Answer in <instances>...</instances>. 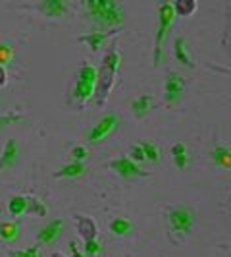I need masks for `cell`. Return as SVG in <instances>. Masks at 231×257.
<instances>
[{"label":"cell","instance_id":"obj_1","mask_svg":"<svg viewBox=\"0 0 231 257\" xmlns=\"http://www.w3.org/2000/svg\"><path fill=\"white\" fill-rule=\"evenodd\" d=\"M89 14L92 22L100 24L104 27H114L120 26L124 22V12L120 8V4L116 2H106V0H90L87 4Z\"/></svg>","mask_w":231,"mask_h":257},{"label":"cell","instance_id":"obj_2","mask_svg":"<svg viewBox=\"0 0 231 257\" xmlns=\"http://www.w3.org/2000/svg\"><path fill=\"white\" fill-rule=\"evenodd\" d=\"M174 20H176V6L172 2L162 4V8H160V20H158V33H156V47H154V64H160L162 45L166 41L168 31L172 29Z\"/></svg>","mask_w":231,"mask_h":257},{"label":"cell","instance_id":"obj_3","mask_svg":"<svg viewBox=\"0 0 231 257\" xmlns=\"http://www.w3.org/2000/svg\"><path fill=\"white\" fill-rule=\"evenodd\" d=\"M96 81H98V70L94 66L85 64L79 70V77L76 83V97L79 101H89L94 95L96 89Z\"/></svg>","mask_w":231,"mask_h":257},{"label":"cell","instance_id":"obj_4","mask_svg":"<svg viewBox=\"0 0 231 257\" xmlns=\"http://www.w3.org/2000/svg\"><path fill=\"white\" fill-rule=\"evenodd\" d=\"M170 226L176 232H189L194 224V211L189 207H174L168 215Z\"/></svg>","mask_w":231,"mask_h":257},{"label":"cell","instance_id":"obj_5","mask_svg":"<svg viewBox=\"0 0 231 257\" xmlns=\"http://www.w3.org/2000/svg\"><path fill=\"white\" fill-rule=\"evenodd\" d=\"M118 116L116 114H106L104 118H100L96 124H94V128L90 130L89 134V142L90 143H98L102 142L104 138H108L116 128H118Z\"/></svg>","mask_w":231,"mask_h":257},{"label":"cell","instance_id":"obj_6","mask_svg":"<svg viewBox=\"0 0 231 257\" xmlns=\"http://www.w3.org/2000/svg\"><path fill=\"white\" fill-rule=\"evenodd\" d=\"M183 95V79L178 74H168L166 77V99L170 104H176Z\"/></svg>","mask_w":231,"mask_h":257},{"label":"cell","instance_id":"obj_7","mask_svg":"<svg viewBox=\"0 0 231 257\" xmlns=\"http://www.w3.org/2000/svg\"><path fill=\"white\" fill-rule=\"evenodd\" d=\"M110 167L114 168L118 174H122L124 178H131V176H139V174H142V170L137 167V163H133L129 157L118 159V161H114Z\"/></svg>","mask_w":231,"mask_h":257},{"label":"cell","instance_id":"obj_8","mask_svg":"<svg viewBox=\"0 0 231 257\" xmlns=\"http://www.w3.org/2000/svg\"><path fill=\"white\" fill-rule=\"evenodd\" d=\"M62 226H64V222L60 219L48 222L42 230L38 232V242L40 244H54V240H58L60 234H62Z\"/></svg>","mask_w":231,"mask_h":257},{"label":"cell","instance_id":"obj_9","mask_svg":"<svg viewBox=\"0 0 231 257\" xmlns=\"http://www.w3.org/2000/svg\"><path fill=\"white\" fill-rule=\"evenodd\" d=\"M16 161H18V143L10 140L4 145V151H2V157H0V170L14 167Z\"/></svg>","mask_w":231,"mask_h":257},{"label":"cell","instance_id":"obj_10","mask_svg":"<svg viewBox=\"0 0 231 257\" xmlns=\"http://www.w3.org/2000/svg\"><path fill=\"white\" fill-rule=\"evenodd\" d=\"M0 238L4 242H16L20 238V224L14 220H6L0 224Z\"/></svg>","mask_w":231,"mask_h":257},{"label":"cell","instance_id":"obj_11","mask_svg":"<svg viewBox=\"0 0 231 257\" xmlns=\"http://www.w3.org/2000/svg\"><path fill=\"white\" fill-rule=\"evenodd\" d=\"M150 106H152V97H150V95H141V97H137V99L133 101V104H131L133 112L137 116H144L150 110Z\"/></svg>","mask_w":231,"mask_h":257},{"label":"cell","instance_id":"obj_12","mask_svg":"<svg viewBox=\"0 0 231 257\" xmlns=\"http://www.w3.org/2000/svg\"><path fill=\"white\" fill-rule=\"evenodd\" d=\"M27 207H29V199H27V197H24V195H16V197H12V199H10V205H8V209H10L12 217H20V215H24V213H26Z\"/></svg>","mask_w":231,"mask_h":257},{"label":"cell","instance_id":"obj_13","mask_svg":"<svg viewBox=\"0 0 231 257\" xmlns=\"http://www.w3.org/2000/svg\"><path fill=\"white\" fill-rule=\"evenodd\" d=\"M172 155H174V161L180 168H185L189 163V153H187V147L183 143H176L172 147Z\"/></svg>","mask_w":231,"mask_h":257},{"label":"cell","instance_id":"obj_14","mask_svg":"<svg viewBox=\"0 0 231 257\" xmlns=\"http://www.w3.org/2000/svg\"><path fill=\"white\" fill-rule=\"evenodd\" d=\"M133 228H135L133 222H129L128 219H116L110 222V230H112V234H116V236H128Z\"/></svg>","mask_w":231,"mask_h":257},{"label":"cell","instance_id":"obj_15","mask_svg":"<svg viewBox=\"0 0 231 257\" xmlns=\"http://www.w3.org/2000/svg\"><path fill=\"white\" fill-rule=\"evenodd\" d=\"M40 10L46 16H62L66 12V4L60 0H46L40 4Z\"/></svg>","mask_w":231,"mask_h":257},{"label":"cell","instance_id":"obj_16","mask_svg":"<svg viewBox=\"0 0 231 257\" xmlns=\"http://www.w3.org/2000/svg\"><path fill=\"white\" fill-rule=\"evenodd\" d=\"M214 161H216V165L218 167H224V168H230L231 167V153H230V147H224V145H220L214 149Z\"/></svg>","mask_w":231,"mask_h":257},{"label":"cell","instance_id":"obj_17","mask_svg":"<svg viewBox=\"0 0 231 257\" xmlns=\"http://www.w3.org/2000/svg\"><path fill=\"white\" fill-rule=\"evenodd\" d=\"M85 172V165L83 163H74V165H66L58 176H64V178H76V176H81Z\"/></svg>","mask_w":231,"mask_h":257},{"label":"cell","instance_id":"obj_18","mask_svg":"<svg viewBox=\"0 0 231 257\" xmlns=\"http://www.w3.org/2000/svg\"><path fill=\"white\" fill-rule=\"evenodd\" d=\"M139 149L142 151L144 159H148V161H152V163H156V161L160 159V151H158V147H156L154 143L141 142V143H139Z\"/></svg>","mask_w":231,"mask_h":257},{"label":"cell","instance_id":"obj_19","mask_svg":"<svg viewBox=\"0 0 231 257\" xmlns=\"http://www.w3.org/2000/svg\"><path fill=\"white\" fill-rule=\"evenodd\" d=\"M176 56H178L185 66H192L191 56H189V52H187L185 39H178V41H176Z\"/></svg>","mask_w":231,"mask_h":257},{"label":"cell","instance_id":"obj_20","mask_svg":"<svg viewBox=\"0 0 231 257\" xmlns=\"http://www.w3.org/2000/svg\"><path fill=\"white\" fill-rule=\"evenodd\" d=\"M12 58H14L12 47H8V45H0V64H10Z\"/></svg>","mask_w":231,"mask_h":257},{"label":"cell","instance_id":"obj_21","mask_svg":"<svg viewBox=\"0 0 231 257\" xmlns=\"http://www.w3.org/2000/svg\"><path fill=\"white\" fill-rule=\"evenodd\" d=\"M85 253H87V255H96V253H100V242L89 240V242L85 244Z\"/></svg>","mask_w":231,"mask_h":257},{"label":"cell","instance_id":"obj_22","mask_svg":"<svg viewBox=\"0 0 231 257\" xmlns=\"http://www.w3.org/2000/svg\"><path fill=\"white\" fill-rule=\"evenodd\" d=\"M24 116L22 114H8V116H0V130L8 124H14V122H20Z\"/></svg>","mask_w":231,"mask_h":257},{"label":"cell","instance_id":"obj_23","mask_svg":"<svg viewBox=\"0 0 231 257\" xmlns=\"http://www.w3.org/2000/svg\"><path fill=\"white\" fill-rule=\"evenodd\" d=\"M102 41H104V35H100V33H92L90 37H87V43H89L94 51H96V49L102 45Z\"/></svg>","mask_w":231,"mask_h":257},{"label":"cell","instance_id":"obj_24","mask_svg":"<svg viewBox=\"0 0 231 257\" xmlns=\"http://www.w3.org/2000/svg\"><path fill=\"white\" fill-rule=\"evenodd\" d=\"M12 257H40L37 247H29V249H24V251H14Z\"/></svg>","mask_w":231,"mask_h":257},{"label":"cell","instance_id":"obj_25","mask_svg":"<svg viewBox=\"0 0 231 257\" xmlns=\"http://www.w3.org/2000/svg\"><path fill=\"white\" fill-rule=\"evenodd\" d=\"M72 155H74L76 163H81V161H85V159H87V155H89V151H87L85 147H74V151H72Z\"/></svg>","mask_w":231,"mask_h":257},{"label":"cell","instance_id":"obj_26","mask_svg":"<svg viewBox=\"0 0 231 257\" xmlns=\"http://www.w3.org/2000/svg\"><path fill=\"white\" fill-rule=\"evenodd\" d=\"M133 163H137V161H144V155H142V151L139 149V145L137 147H133V151H131V157H129Z\"/></svg>","mask_w":231,"mask_h":257},{"label":"cell","instance_id":"obj_27","mask_svg":"<svg viewBox=\"0 0 231 257\" xmlns=\"http://www.w3.org/2000/svg\"><path fill=\"white\" fill-rule=\"evenodd\" d=\"M72 253H74V257H83L79 251H77V247H76V244H72Z\"/></svg>","mask_w":231,"mask_h":257}]
</instances>
